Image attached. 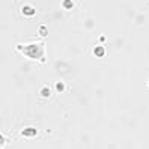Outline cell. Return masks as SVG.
<instances>
[{
    "instance_id": "obj_4",
    "label": "cell",
    "mask_w": 149,
    "mask_h": 149,
    "mask_svg": "<svg viewBox=\"0 0 149 149\" xmlns=\"http://www.w3.org/2000/svg\"><path fill=\"white\" fill-rule=\"evenodd\" d=\"M92 53H93V56H95L96 59H102L104 56L107 54V51H106V47L101 45V44H98V45H95V47H93Z\"/></svg>"
},
{
    "instance_id": "obj_6",
    "label": "cell",
    "mask_w": 149,
    "mask_h": 149,
    "mask_svg": "<svg viewBox=\"0 0 149 149\" xmlns=\"http://www.w3.org/2000/svg\"><path fill=\"white\" fill-rule=\"evenodd\" d=\"M74 6H75L74 0H62V8H63L65 11H71V9H74Z\"/></svg>"
},
{
    "instance_id": "obj_9",
    "label": "cell",
    "mask_w": 149,
    "mask_h": 149,
    "mask_svg": "<svg viewBox=\"0 0 149 149\" xmlns=\"http://www.w3.org/2000/svg\"><path fill=\"white\" fill-rule=\"evenodd\" d=\"M148 89H149V80H148Z\"/></svg>"
},
{
    "instance_id": "obj_2",
    "label": "cell",
    "mask_w": 149,
    "mask_h": 149,
    "mask_svg": "<svg viewBox=\"0 0 149 149\" xmlns=\"http://www.w3.org/2000/svg\"><path fill=\"white\" fill-rule=\"evenodd\" d=\"M20 136L24 139H35L38 136V128L36 127H24L20 131Z\"/></svg>"
},
{
    "instance_id": "obj_5",
    "label": "cell",
    "mask_w": 149,
    "mask_h": 149,
    "mask_svg": "<svg viewBox=\"0 0 149 149\" xmlns=\"http://www.w3.org/2000/svg\"><path fill=\"white\" fill-rule=\"evenodd\" d=\"M51 93H53V92H51V87L50 86H42L41 87V89H39V96H41V98H50V96H51Z\"/></svg>"
},
{
    "instance_id": "obj_1",
    "label": "cell",
    "mask_w": 149,
    "mask_h": 149,
    "mask_svg": "<svg viewBox=\"0 0 149 149\" xmlns=\"http://www.w3.org/2000/svg\"><path fill=\"white\" fill-rule=\"evenodd\" d=\"M15 50L21 53L24 57L30 60H38L41 63L47 62L45 57V42L44 41H36V42H29V44H17Z\"/></svg>"
},
{
    "instance_id": "obj_7",
    "label": "cell",
    "mask_w": 149,
    "mask_h": 149,
    "mask_svg": "<svg viewBox=\"0 0 149 149\" xmlns=\"http://www.w3.org/2000/svg\"><path fill=\"white\" fill-rule=\"evenodd\" d=\"M38 35L44 39V38H47L48 36V29H47V26H44V24H41L39 27H38Z\"/></svg>"
},
{
    "instance_id": "obj_8",
    "label": "cell",
    "mask_w": 149,
    "mask_h": 149,
    "mask_svg": "<svg viewBox=\"0 0 149 149\" xmlns=\"http://www.w3.org/2000/svg\"><path fill=\"white\" fill-rule=\"evenodd\" d=\"M54 89H56V92H59V93H62V92H65V89H66V84L63 83V81H56L54 83Z\"/></svg>"
},
{
    "instance_id": "obj_3",
    "label": "cell",
    "mask_w": 149,
    "mask_h": 149,
    "mask_svg": "<svg viewBox=\"0 0 149 149\" xmlns=\"http://www.w3.org/2000/svg\"><path fill=\"white\" fill-rule=\"evenodd\" d=\"M21 15L26 17V18H30V17L36 15V9L32 5H23L21 6Z\"/></svg>"
}]
</instances>
